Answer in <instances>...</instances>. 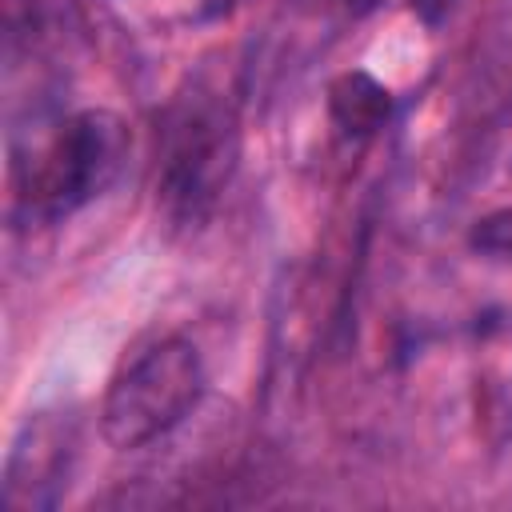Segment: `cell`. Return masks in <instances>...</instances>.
<instances>
[{
    "instance_id": "1",
    "label": "cell",
    "mask_w": 512,
    "mask_h": 512,
    "mask_svg": "<svg viewBox=\"0 0 512 512\" xmlns=\"http://www.w3.org/2000/svg\"><path fill=\"white\" fill-rule=\"evenodd\" d=\"M240 160V120L220 88L180 92L156 128V208L172 228H200Z\"/></svg>"
},
{
    "instance_id": "2",
    "label": "cell",
    "mask_w": 512,
    "mask_h": 512,
    "mask_svg": "<svg viewBox=\"0 0 512 512\" xmlns=\"http://www.w3.org/2000/svg\"><path fill=\"white\" fill-rule=\"evenodd\" d=\"M128 124L108 108L64 116L24 160L12 164V212L28 224H56L100 200L128 160Z\"/></svg>"
},
{
    "instance_id": "3",
    "label": "cell",
    "mask_w": 512,
    "mask_h": 512,
    "mask_svg": "<svg viewBox=\"0 0 512 512\" xmlns=\"http://www.w3.org/2000/svg\"><path fill=\"white\" fill-rule=\"evenodd\" d=\"M204 388L208 372L200 348L188 336H160L124 360L108 380L100 404V436L116 452L144 448L192 416Z\"/></svg>"
},
{
    "instance_id": "4",
    "label": "cell",
    "mask_w": 512,
    "mask_h": 512,
    "mask_svg": "<svg viewBox=\"0 0 512 512\" xmlns=\"http://www.w3.org/2000/svg\"><path fill=\"white\" fill-rule=\"evenodd\" d=\"M76 456V428L64 416H28L4 460V504L12 512L52 508L68 484Z\"/></svg>"
},
{
    "instance_id": "5",
    "label": "cell",
    "mask_w": 512,
    "mask_h": 512,
    "mask_svg": "<svg viewBox=\"0 0 512 512\" xmlns=\"http://www.w3.org/2000/svg\"><path fill=\"white\" fill-rule=\"evenodd\" d=\"M396 100L372 72L352 68L328 84V120L344 140H372L388 128Z\"/></svg>"
},
{
    "instance_id": "6",
    "label": "cell",
    "mask_w": 512,
    "mask_h": 512,
    "mask_svg": "<svg viewBox=\"0 0 512 512\" xmlns=\"http://www.w3.org/2000/svg\"><path fill=\"white\" fill-rule=\"evenodd\" d=\"M452 4H456V0H408V8H412L424 24H440V20L452 12Z\"/></svg>"
},
{
    "instance_id": "7",
    "label": "cell",
    "mask_w": 512,
    "mask_h": 512,
    "mask_svg": "<svg viewBox=\"0 0 512 512\" xmlns=\"http://www.w3.org/2000/svg\"><path fill=\"white\" fill-rule=\"evenodd\" d=\"M232 4H236V0H204V12H208V16H224Z\"/></svg>"
},
{
    "instance_id": "8",
    "label": "cell",
    "mask_w": 512,
    "mask_h": 512,
    "mask_svg": "<svg viewBox=\"0 0 512 512\" xmlns=\"http://www.w3.org/2000/svg\"><path fill=\"white\" fill-rule=\"evenodd\" d=\"M376 4H380V0H344V8H348V12H356V16H360V12H368V8H376Z\"/></svg>"
}]
</instances>
